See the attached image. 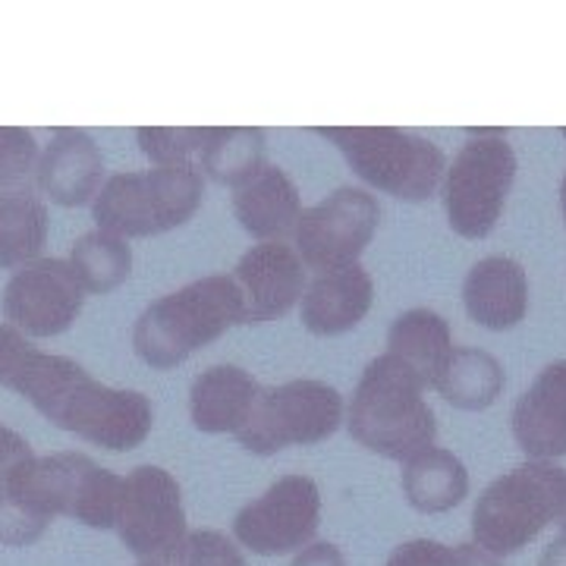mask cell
<instances>
[{
  "label": "cell",
  "mask_w": 566,
  "mask_h": 566,
  "mask_svg": "<svg viewBox=\"0 0 566 566\" xmlns=\"http://www.w3.org/2000/svg\"><path fill=\"white\" fill-rule=\"evenodd\" d=\"M233 283L243 303V324L283 318L305 293V264L293 245L259 243L233 268Z\"/></svg>",
  "instance_id": "5bb4252c"
},
{
  "label": "cell",
  "mask_w": 566,
  "mask_h": 566,
  "mask_svg": "<svg viewBox=\"0 0 566 566\" xmlns=\"http://www.w3.org/2000/svg\"><path fill=\"white\" fill-rule=\"evenodd\" d=\"M378 221H381L378 199L365 189L344 186L300 214L293 227L296 255L318 274L356 264L365 245L371 243Z\"/></svg>",
  "instance_id": "8fae6325"
},
{
  "label": "cell",
  "mask_w": 566,
  "mask_h": 566,
  "mask_svg": "<svg viewBox=\"0 0 566 566\" xmlns=\"http://www.w3.org/2000/svg\"><path fill=\"white\" fill-rule=\"evenodd\" d=\"M538 566H566V532L545 547V554H542Z\"/></svg>",
  "instance_id": "e575fe53"
},
{
  "label": "cell",
  "mask_w": 566,
  "mask_h": 566,
  "mask_svg": "<svg viewBox=\"0 0 566 566\" xmlns=\"http://www.w3.org/2000/svg\"><path fill=\"white\" fill-rule=\"evenodd\" d=\"M349 434L385 460H412L434 447L438 422L422 381L390 353L365 365L346 409Z\"/></svg>",
  "instance_id": "7a4b0ae2"
},
{
  "label": "cell",
  "mask_w": 566,
  "mask_h": 566,
  "mask_svg": "<svg viewBox=\"0 0 566 566\" xmlns=\"http://www.w3.org/2000/svg\"><path fill=\"white\" fill-rule=\"evenodd\" d=\"M375 303V281L363 264L322 271L303 293V327L315 337L353 331Z\"/></svg>",
  "instance_id": "e0dca14e"
},
{
  "label": "cell",
  "mask_w": 566,
  "mask_h": 566,
  "mask_svg": "<svg viewBox=\"0 0 566 566\" xmlns=\"http://www.w3.org/2000/svg\"><path fill=\"white\" fill-rule=\"evenodd\" d=\"M233 214L243 223L245 233H252L262 243H274L296 227L303 214V199L286 170H281L277 164H264L252 180L237 189Z\"/></svg>",
  "instance_id": "ffe728a7"
},
{
  "label": "cell",
  "mask_w": 566,
  "mask_h": 566,
  "mask_svg": "<svg viewBox=\"0 0 566 566\" xmlns=\"http://www.w3.org/2000/svg\"><path fill=\"white\" fill-rule=\"evenodd\" d=\"M344 422V397L337 387L315 378H300L268 387L259 394L249 422L237 441L259 457H274L286 447H308L327 441Z\"/></svg>",
  "instance_id": "9c48e42d"
},
{
  "label": "cell",
  "mask_w": 566,
  "mask_h": 566,
  "mask_svg": "<svg viewBox=\"0 0 566 566\" xmlns=\"http://www.w3.org/2000/svg\"><path fill=\"white\" fill-rule=\"evenodd\" d=\"M403 494L419 513H447L469 494V472L457 453L428 447L403 465Z\"/></svg>",
  "instance_id": "7402d4cb"
},
{
  "label": "cell",
  "mask_w": 566,
  "mask_h": 566,
  "mask_svg": "<svg viewBox=\"0 0 566 566\" xmlns=\"http://www.w3.org/2000/svg\"><path fill=\"white\" fill-rule=\"evenodd\" d=\"M453 566H504V564H501V557L488 554L485 547H479L475 542H472V545L453 547Z\"/></svg>",
  "instance_id": "836d02e7"
},
{
  "label": "cell",
  "mask_w": 566,
  "mask_h": 566,
  "mask_svg": "<svg viewBox=\"0 0 566 566\" xmlns=\"http://www.w3.org/2000/svg\"><path fill=\"white\" fill-rule=\"evenodd\" d=\"M35 453H32V447L29 441L22 438L20 431H13V428H7V424L0 422V485L20 469L22 463H29Z\"/></svg>",
  "instance_id": "1f68e13d"
},
{
  "label": "cell",
  "mask_w": 566,
  "mask_h": 566,
  "mask_svg": "<svg viewBox=\"0 0 566 566\" xmlns=\"http://www.w3.org/2000/svg\"><path fill=\"white\" fill-rule=\"evenodd\" d=\"M513 438L528 460L566 457V359L545 365L516 400Z\"/></svg>",
  "instance_id": "9a60e30c"
},
{
  "label": "cell",
  "mask_w": 566,
  "mask_h": 566,
  "mask_svg": "<svg viewBox=\"0 0 566 566\" xmlns=\"http://www.w3.org/2000/svg\"><path fill=\"white\" fill-rule=\"evenodd\" d=\"M387 353L403 363L422 387H434L453 356V331L434 308H409L390 324Z\"/></svg>",
  "instance_id": "44dd1931"
},
{
  "label": "cell",
  "mask_w": 566,
  "mask_h": 566,
  "mask_svg": "<svg viewBox=\"0 0 566 566\" xmlns=\"http://www.w3.org/2000/svg\"><path fill=\"white\" fill-rule=\"evenodd\" d=\"M0 387L25 397L48 422L104 450H133L155 428V409L142 390L95 381L80 363L41 353L7 322H0Z\"/></svg>",
  "instance_id": "6da1fadb"
},
{
  "label": "cell",
  "mask_w": 566,
  "mask_h": 566,
  "mask_svg": "<svg viewBox=\"0 0 566 566\" xmlns=\"http://www.w3.org/2000/svg\"><path fill=\"white\" fill-rule=\"evenodd\" d=\"M353 174L403 202H424L444 180V151L434 142L397 126H322Z\"/></svg>",
  "instance_id": "8992f818"
},
{
  "label": "cell",
  "mask_w": 566,
  "mask_h": 566,
  "mask_svg": "<svg viewBox=\"0 0 566 566\" xmlns=\"http://www.w3.org/2000/svg\"><path fill=\"white\" fill-rule=\"evenodd\" d=\"M85 290L63 259L22 264L3 286V318L29 337H57L80 318Z\"/></svg>",
  "instance_id": "4fadbf2b"
},
{
  "label": "cell",
  "mask_w": 566,
  "mask_h": 566,
  "mask_svg": "<svg viewBox=\"0 0 566 566\" xmlns=\"http://www.w3.org/2000/svg\"><path fill=\"white\" fill-rule=\"evenodd\" d=\"M205 196L202 170L196 164H167L155 170H129L104 182L92 199L98 230L120 240L158 237L189 221Z\"/></svg>",
  "instance_id": "5b68a950"
},
{
  "label": "cell",
  "mask_w": 566,
  "mask_h": 566,
  "mask_svg": "<svg viewBox=\"0 0 566 566\" xmlns=\"http://www.w3.org/2000/svg\"><path fill=\"white\" fill-rule=\"evenodd\" d=\"M385 566H453V547L431 542V538H412L406 545L394 547Z\"/></svg>",
  "instance_id": "4dcf8cb0"
},
{
  "label": "cell",
  "mask_w": 566,
  "mask_h": 566,
  "mask_svg": "<svg viewBox=\"0 0 566 566\" xmlns=\"http://www.w3.org/2000/svg\"><path fill=\"white\" fill-rule=\"evenodd\" d=\"M48 208L35 196L0 199V268L39 262L48 243Z\"/></svg>",
  "instance_id": "484cf974"
},
{
  "label": "cell",
  "mask_w": 566,
  "mask_h": 566,
  "mask_svg": "<svg viewBox=\"0 0 566 566\" xmlns=\"http://www.w3.org/2000/svg\"><path fill=\"white\" fill-rule=\"evenodd\" d=\"M560 528L566 532V506H564V516H560Z\"/></svg>",
  "instance_id": "8d00e7d4"
},
{
  "label": "cell",
  "mask_w": 566,
  "mask_h": 566,
  "mask_svg": "<svg viewBox=\"0 0 566 566\" xmlns=\"http://www.w3.org/2000/svg\"><path fill=\"white\" fill-rule=\"evenodd\" d=\"M262 387L240 365H211L189 387V416L205 434H237L259 403Z\"/></svg>",
  "instance_id": "d6986e66"
},
{
  "label": "cell",
  "mask_w": 566,
  "mask_h": 566,
  "mask_svg": "<svg viewBox=\"0 0 566 566\" xmlns=\"http://www.w3.org/2000/svg\"><path fill=\"white\" fill-rule=\"evenodd\" d=\"M114 526L139 560L174 564L189 535L177 479L161 465H136L123 479Z\"/></svg>",
  "instance_id": "30bf717a"
},
{
  "label": "cell",
  "mask_w": 566,
  "mask_h": 566,
  "mask_svg": "<svg viewBox=\"0 0 566 566\" xmlns=\"http://www.w3.org/2000/svg\"><path fill=\"white\" fill-rule=\"evenodd\" d=\"M104 155L85 129H57L51 145L41 151L39 189L54 205L80 208L102 189Z\"/></svg>",
  "instance_id": "2e32d148"
},
{
  "label": "cell",
  "mask_w": 566,
  "mask_h": 566,
  "mask_svg": "<svg viewBox=\"0 0 566 566\" xmlns=\"http://www.w3.org/2000/svg\"><path fill=\"white\" fill-rule=\"evenodd\" d=\"M469 318L488 331H510L528 312V274L523 264L506 255H488L469 268L463 283Z\"/></svg>",
  "instance_id": "ac0fdd59"
},
{
  "label": "cell",
  "mask_w": 566,
  "mask_h": 566,
  "mask_svg": "<svg viewBox=\"0 0 566 566\" xmlns=\"http://www.w3.org/2000/svg\"><path fill=\"white\" fill-rule=\"evenodd\" d=\"M233 324H243L240 290L230 274H211L148 305L133 327V346L151 368H177Z\"/></svg>",
  "instance_id": "3957f363"
},
{
  "label": "cell",
  "mask_w": 566,
  "mask_h": 566,
  "mask_svg": "<svg viewBox=\"0 0 566 566\" xmlns=\"http://www.w3.org/2000/svg\"><path fill=\"white\" fill-rule=\"evenodd\" d=\"M39 142L22 126H0V199L35 196Z\"/></svg>",
  "instance_id": "4316f807"
},
{
  "label": "cell",
  "mask_w": 566,
  "mask_h": 566,
  "mask_svg": "<svg viewBox=\"0 0 566 566\" xmlns=\"http://www.w3.org/2000/svg\"><path fill=\"white\" fill-rule=\"evenodd\" d=\"M322 523V491L308 475H283L245 504L233 520V535L259 557L303 551Z\"/></svg>",
  "instance_id": "7c38bea8"
},
{
  "label": "cell",
  "mask_w": 566,
  "mask_h": 566,
  "mask_svg": "<svg viewBox=\"0 0 566 566\" xmlns=\"http://www.w3.org/2000/svg\"><path fill=\"white\" fill-rule=\"evenodd\" d=\"M264 142L262 129L255 126H211V136L202 145V177L240 189L249 182L264 164Z\"/></svg>",
  "instance_id": "cb8c5ba5"
},
{
  "label": "cell",
  "mask_w": 566,
  "mask_h": 566,
  "mask_svg": "<svg viewBox=\"0 0 566 566\" xmlns=\"http://www.w3.org/2000/svg\"><path fill=\"white\" fill-rule=\"evenodd\" d=\"M51 520H44L32 506H25L20 497H13L0 485V545L25 547L39 542Z\"/></svg>",
  "instance_id": "f546056e"
},
{
  "label": "cell",
  "mask_w": 566,
  "mask_h": 566,
  "mask_svg": "<svg viewBox=\"0 0 566 566\" xmlns=\"http://www.w3.org/2000/svg\"><path fill=\"white\" fill-rule=\"evenodd\" d=\"M208 136H211V126H142L136 129L142 155L151 158L155 167L189 164V155L202 151Z\"/></svg>",
  "instance_id": "83f0119b"
},
{
  "label": "cell",
  "mask_w": 566,
  "mask_h": 566,
  "mask_svg": "<svg viewBox=\"0 0 566 566\" xmlns=\"http://www.w3.org/2000/svg\"><path fill=\"white\" fill-rule=\"evenodd\" d=\"M177 566H245V557L240 547L233 545L223 532L214 528H199L189 532L177 554Z\"/></svg>",
  "instance_id": "f1b7e54d"
},
{
  "label": "cell",
  "mask_w": 566,
  "mask_h": 566,
  "mask_svg": "<svg viewBox=\"0 0 566 566\" xmlns=\"http://www.w3.org/2000/svg\"><path fill=\"white\" fill-rule=\"evenodd\" d=\"M70 268L76 271L82 290L85 293H111L120 283H126L129 271H133V249L126 240L104 233V230H92L80 237L73 249H70Z\"/></svg>",
  "instance_id": "d4e9b609"
},
{
  "label": "cell",
  "mask_w": 566,
  "mask_h": 566,
  "mask_svg": "<svg viewBox=\"0 0 566 566\" xmlns=\"http://www.w3.org/2000/svg\"><path fill=\"white\" fill-rule=\"evenodd\" d=\"M560 208H564V221H566V177L560 182Z\"/></svg>",
  "instance_id": "d590c367"
},
{
  "label": "cell",
  "mask_w": 566,
  "mask_h": 566,
  "mask_svg": "<svg viewBox=\"0 0 566 566\" xmlns=\"http://www.w3.org/2000/svg\"><path fill=\"white\" fill-rule=\"evenodd\" d=\"M566 506V469L528 460L494 479L472 510L475 545L494 557H510L535 542Z\"/></svg>",
  "instance_id": "277c9868"
},
{
  "label": "cell",
  "mask_w": 566,
  "mask_h": 566,
  "mask_svg": "<svg viewBox=\"0 0 566 566\" xmlns=\"http://www.w3.org/2000/svg\"><path fill=\"white\" fill-rule=\"evenodd\" d=\"M504 385V365L479 346H463V349H453L434 390L457 409L482 412L501 397Z\"/></svg>",
  "instance_id": "603a6c76"
},
{
  "label": "cell",
  "mask_w": 566,
  "mask_h": 566,
  "mask_svg": "<svg viewBox=\"0 0 566 566\" xmlns=\"http://www.w3.org/2000/svg\"><path fill=\"white\" fill-rule=\"evenodd\" d=\"M290 566H346V557L337 545L315 542V545H305Z\"/></svg>",
  "instance_id": "d6a6232c"
},
{
  "label": "cell",
  "mask_w": 566,
  "mask_h": 566,
  "mask_svg": "<svg viewBox=\"0 0 566 566\" xmlns=\"http://www.w3.org/2000/svg\"><path fill=\"white\" fill-rule=\"evenodd\" d=\"M516 180V155L501 129H472V139L444 170V211L453 233L485 240L504 214Z\"/></svg>",
  "instance_id": "ba28073f"
},
{
  "label": "cell",
  "mask_w": 566,
  "mask_h": 566,
  "mask_svg": "<svg viewBox=\"0 0 566 566\" xmlns=\"http://www.w3.org/2000/svg\"><path fill=\"white\" fill-rule=\"evenodd\" d=\"M139 566H161V564H139Z\"/></svg>",
  "instance_id": "74e56055"
},
{
  "label": "cell",
  "mask_w": 566,
  "mask_h": 566,
  "mask_svg": "<svg viewBox=\"0 0 566 566\" xmlns=\"http://www.w3.org/2000/svg\"><path fill=\"white\" fill-rule=\"evenodd\" d=\"M120 475L104 469L85 453H51L22 463L3 488L32 506L44 520L70 516L92 528H111L120 504Z\"/></svg>",
  "instance_id": "52a82bcc"
}]
</instances>
